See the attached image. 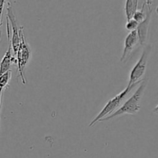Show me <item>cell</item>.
Returning <instances> with one entry per match:
<instances>
[{"label": "cell", "instance_id": "1", "mask_svg": "<svg viewBox=\"0 0 158 158\" xmlns=\"http://www.w3.org/2000/svg\"><path fill=\"white\" fill-rule=\"evenodd\" d=\"M147 85H148V81L143 80L137 90L134 92V94L121 106H120L117 110L113 113L111 115L100 120L99 122L106 121V120H111V119L115 118L119 116L124 115V114H132L133 115V114H137L140 110V102L147 88Z\"/></svg>", "mask_w": 158, "mask_h": 158}, {"label": "cell", "instance_id": "2", "mask_svg": "<svg viewBox=\"0 0 158 158\" xmlns=\"http://www.w3.org/2000/svg\"><path fill=\"white\" fill-rule=\"evenodd\" d=\"M140 83H137L135 84H133L130 86H127L121 93L117 95L116 97H114V98H112L111 100H110L107 102L106 105L104 106V107L102 109V110L99 113L98 115L95 117V118L93 120V121L89 123V127H93L96 123L100 121L102 119L105 118V117H108V116L111 115L113 113L115 112L116 110L120 108V104H121L122 102L123 101L125 97L128 95L130 92L136 86H137L138 84H140Z\"/></svg>", "mask_w": 158, "mask_h": 158}, {"label": "cell", "instance_id": "3", "mask_svg": "<svg viewBox=\"0 0 158 158\" xmlns=\"http://www.w3.org/2000/svg\"><path fill=\"white\" fill-rule=\"evenodd\" d=\"M151 50H152V46L151 44L146 45L145 47L143 48L140 59L136 63V64L134 65L130 73L129 83H128L127 86L135 84L137 83H140L143 80L142 77L144 76L145 73H146L148 59H149Z\"/></svg>", "mask_w": 158, "mask_h": 158}, {"label": "cell", "instance_id": "4", "mask_svg": "<svg viewBox=\"0 0 158 158\" xmlns=\"http://www.w3.org/2000/svg\"><path fill=\"white\" fill-rule=\"evenodd\" d=\"M23 30V28L22 27L21 30H20L21 43H20V46L19 48V50L17 52L15 57H16V63L17 66H18V69L19 72L20 77L22 78V81H23V84H26V80H25L24 77V69L31 57V50L29 45H28L26 40H25Z\"/></svg>", "mask_w": 158, "mask_h": 158}, {"label": "cell", "instance_id": "5", "mask_svg": "<svg viewBox=\"0 0 158 158\" xmlns=\"http://www.w3.org/2000/svg\"><path fill=\"white\" fill-rule=\"evenodd\" d=\"M7 20L9 23H10L11 27L12 29V40H11V46H12V52L14 53V56L15 57L17 52L19 50V48L20 46V43H21V37H20V30L21 28L19 29L17 26V21L15 19V15L13 13L12 7L9 5L7 8Z\"/></svg>", "mask_w": 158, "mask_h": 158}, {"label": "cell", "instance_id": "6", "mask_svg": "<svg viewBox=\"0 0 158 158\" xmlns=\"http://www.w3.org/2000/svg\"><path fill=\"white\" fill-rule=\"evenodd\" d=\"M151 1H147V6H148V10L146 12V17L144 20L141 23H139L137 29V36H138L139 43L140 45H144L146 43L147 38H148V29H149V25L151 23V15H152L153 10L151 7Z\"/></svg>", "mask_w": 158, "mask_h": 158}, {"label": "cell", "instance_id": "7", "mask_svg": "<svg viewBox=\"0 0 158 158\" xmlns=\"http://www.w3.org/2000/svg\"><path fill=\"white\" fill-rule=\"evenodd\" d=\"M7 35L8 39H9V46L8 48V50L6 51V54L3 56L2 60L1 63H0V75L5 73L7 71L11 70V66L13 63H16V59L14 56L13 52H12V46H11L10 43V26H9V23H7Z\"/></svg>", "mask_w": 158, "mask_h": 158}, {"label": "cell", "instance_id": "8", "mask_svg": "<svg viewBox=\"0 0 158 158\" xmlns=\"http://www.w3.org/2000/svg\"><path fill=\"white\" fill-rule=\"evenodd\" d=\"M139 40L138 36H137V30L132 31L127 35L124 40V48H123V54H122L120 61H124L125 59L129 56L131 52L134 50V47L137 46Z\"/></svg>", "mask_w": 158, "mask_h": 158}, {"label": "cell", "instance_id": "9", "mask_svg": "<svg viewBox=\"0 0 158 158\" xmlns=\"http://www.w3.org/2000/svg\"><path fill=\"white\" fill-rule=\"evenodd\" d=\"M138 2L137 0H127L125 2V15L127 20L132 19L135 12L138 10Z\"/></svg>", "mask_w": 158, "mask_h": 158}, {"label": "cell", "instance_id": "10", "mask_svg": "<svg viewBox=\"0 0 158 158\" xmlns=\"http://www.w3.org/2000/svg\"><path fill=\"white\" fill-rule=\"evenodd\" d=\"M11 78H12V70H9L0 75V89L3 90V89L7 87Z\"/></svg>", "mask_w": 158, "mask_h": 158}, {"label": "cell", "instance_id": "11", "mask_svg": "<svg viewBox=\"0 0 158 158\" xmlns=\"http://www.w3.org/2000/svg\"><path fill=\"white\" fill-rule=\"evenodd\" d=\"M146 5H147V1H145L144 2H143V6H142L141 9L137 10V12H135V14L134 15V17H133V19L137 21L138 23L143 22V20H144L145 17H146V12H144V9Z\"/></svg>", "mask_w": 158, "mask_h": 158}, {"label": "cell", "instance_id": "12", "mask_svg": "<svg viewBox=\"0 0 158 158\" xmlns=\"http://www.w3.org/2000/svg\"><path fill=\"white\" fill-rule=\"evenodd\" d=\"M138 25L139 23L132 19H130L128 20V21H127L126 25H125V27H126V29H127V30L132 32V31L137 30Z\"/></svg>", "mask_w": 158, "mask_h": 158}, {"label": "cell", "instance_id": "13", "mask_svg": "<svg viewBox=\"0 0 158 158\" xmlns=\"http://www.w3.org/2000/svg\"><path fill=\"white\" fill-rule=\"evenodd\" d=\"M5 5V1L1 0L0 1V25H1V19H2V13L3 10V6Z\"/></svg>", "mask_w": 158, "mask_h": 158}, {"label": "cell", "instance_id": "14", "mask_svg": "<svg viewBox=\"0 0 158 158\" xmlns=\"http://www.w3.org/2000/svg\"><path fill=\"white\" fill-rule=\"evenodd\" d=\"M2 89H0V109H1L2 106Z\"/></svg>", "mask_w": 158, "mask_h": 158}, {"label": "cell", "instance_id": "15", "mask_svg": "<svg viewBox=\"0 0 158 158\" xmlns=\"http://www.w3.org/2000/svg\"><path fill=\"white\" fill-rule=\"evenodd\" d=\"M153 112L154 113V114H158V105H157V106L154 107V109L153 110Z\"/></svg>", "mask_w": 158, "mask_h": 158}, {"label": "cell", "instance_id": "16", "mask_svg": "<svg viewBox=\"0 0 158 158\" xmlns=\"http://www.w3.org/2000/svg\"><path fill=\"white\" fill-rule=\"evenodd\" d=\"M0 40H1V32H0Z\"/></svg>", "mask_w": 158, "mask_h": 158}]
</instances>
